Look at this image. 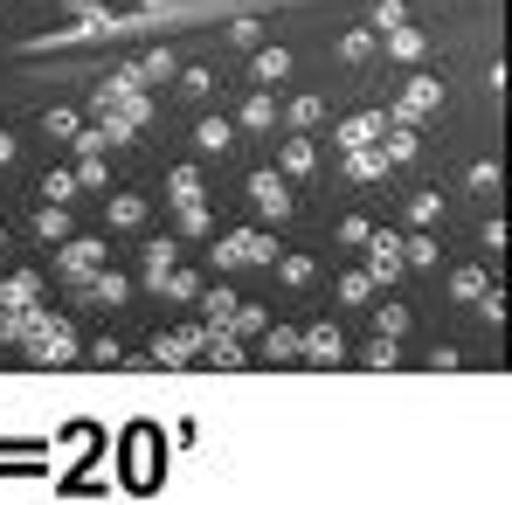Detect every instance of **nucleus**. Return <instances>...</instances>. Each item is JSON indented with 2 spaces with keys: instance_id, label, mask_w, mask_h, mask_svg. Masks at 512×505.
<instances>
[{
  "instance_id": "nucleus-1",
  "label": "nucleus",
  "mask_w": 512,
  "mask_h": 505,
  "mask_svg": "<svg viewBox=\"0 0 512 505\" xmlns=\"http://www.w3.org/2000/svg\"><path fill=\"white\" fill-rule=\"evenodd\" d=\"M277 256V236H263V229H229L215 250H208V263L215 270H263Z\"/></svg>"
},
{
  "instance_id": "nucleus-2",
  "label": "nucleus",
  "mask_w": 512,
  "mask_h": 505,
  "mask_svg": "<svg viewBox=\"0 0 512 505\" xmlns=\"http://www.w3.org/2000/svg\"><path fill=\"white\" fill-rule=\"evenodd\" d=\"M243 194H250V201H256V215H263V222H284V215L298 208V194H291V180H284V173H277V167H256V173H250V187H243Z\"/></svg>"
},
{
  "instance_id": "nucleus-3",
  "label": "nucleus",
  "mask_w": 512,
  "mask_h": 505,
  "mask_svg": "<svg viewBox=\"0 0 512 505\" xmlns=\"http://www.w3.org/2000/svg\"><path fill=\"white\" fill-rule=\"evenodd\" d=\"M367 277H374V291H388L395 277H402V236L395 229H367Z\"/></svg>"
},
{
  "instance_id": "nucleus-4",
  "label": "nucleus",
  "mask_w": 512,
  "mask_h": 505,
  "mask_svg": "<svg viewBox=\"0 0 512 505\" xmlns=\"http://www.w3.org/2000/svg\"><path fill=\"white\" fill-rule=\"evenodd\" d=\"M429 111H443V84H436V77H409L388 118H395V125H423Z\"/></svg>"
},
{
  "instance_id": "nucleus-5",
  "label": "nucleus",
  "mask_w": 512,
  "mask_h": 505,
  "mask_svg": "<svg viewBox=\"0 0 512 505\" xmlns=\"http://www.w3.org/2000/svg\"><path fill=\"white\" fill-rule=\"evenodd\" d=\"M201 339H208V326H173V333H153L146 360H153V367H187V360L201 353Z\"/></svg>"
},
{
  "instance_id": "nucleus-6",
  "label": "nucleus",
  "mask_w": 512,
  "mask_h": 505,
  "mask_svg": "<svg viewBox=\"0 0 512 505\" xmlns=\"http://www.w3.org/2000/svg\"><path fill=\"white\" fill-rule=\"evenodd\" d=\"M104 243H97V236H77V229H70V236H63V250H56V270H63V277H70V284H84L90 270H104Z\"/></svg>"
},
{
  "instance_id": "nucleus-7",
  "label": "nucleus",
  "mask_w": 512,
  "mask_h": 505,
  "mask_svg": "<svg viewBox=\"0 0 512 505\" xmlns=\"http://www.w3.org/2000/svg\"><path fill=\"white\" fill-rule=\"evenodd\" d=\"M125 485H160V443H153V429H132L125 436Z\"/></svg>"
},
{
  "instance_id": "nucleus-8",
  "label": "nucleus",
  "mask_w": 512,
  "mask_h": 505,
  "mask_svg": "<svg viewBox=\"0 0 512 505\" xmlns=\"http://www.w3.org/2000/svg\"><path fill=\"white\" fill-rule=\"evenodd\" d=\"M277 173H284V180H305V173H319V139H312V132H291V139L277 146Z\"/></svg>"
},
{
  "instance_id": "nucleus-9",
  "label": "nucleus",
  "mask_w": 512,
  "mask_h": 505,
  "mask_svg": "<svg viewBox=\"0 0 512 505\" xmlns=\"http://www.w3.org/2000/svg\"><path fill=\"white\" fill-rule=\"evenodd\" d=\"M298 353H305L312 367H333V360H346V339H340V326H326V319H319V326H305V333H298Z\"/></svg>"
},
{
  "instance_id": "nucleus-10",
  "label": "nucleus",
  "mask_w": 512,
  "mask_h": 505,
  "mask_svg": "<svg viewBox=\"0 0 512 505\" xmlns=\"http://www.w3.org/2000/svg\"><path fill=\"white\" fill-rule=\"evenodd\" d=\"M77 298H84V305H125V298H132V284L104 263V270H90L84 284H77Z\"/></svg>"
},
{
  "instance_id": "nucleus-11",
  "label": "nucleus",
  "mask_w": 512,
  "mask_h": 505,
  "mask_svg": "<svg viewBox=\"0 0 512 505\" xmlns=\"http://www.w3.org/2000/svg\"><path fill=\"white\" fill-rule=\"evenodd\" d=\"M381 132H388V111H353V118H340V132H333V146H374V139H381Z\"/></svg>"
},
{
  "instance_id": "nucleus-12",
  "label": "nucleus",
  "mask_w": 512,
  "mask_h": 505,
  "mask_svg": "<svg viewBox=\"0 0 512 505\" xmlns=\"http://www.w3.org/2000/svg\"><path fill=\"white\" fill-rule=\"evenodd\" d=\"M187 139H194V153H201V160H222V153L236 146V118H201Z\"/></svg>"
},
{
  "instance_id": "nucleus-13",
  "label": "nucleus",
  "mask_w": 512,
  "mask_h": 505,
  "mask_svg": "<svg viewBox=\"0 0 512 505\" xmlns=\"http://www.w3.org/2000/svg\"><path fill=\"white\" fill-rule=\"evenodd\" d=\"M346 180H353V187L388 180V153H381V139H374V146H346Z\"/></svg>"
},
{
  "instance_id": "nucleus-14",
  "label": "nucleus",
  "mask_w": 512,
  "mask_h": 505,
  "mask_svg": "<svg viewBox=\"0 0 512 505\" xmlns=\"http://www.w3.org/2000/svg\"><path fill=\"white\" fill-rule=\"evenodd\" d=\"M291 70H298V63H291V49H277V42L263 49V42H256V56H250V84H284Z\"/></svg>"
},
{
  "instance_id": "nucleus-15",
  "label": "nucleus",
  "mask_w": 512,
  "mask_h": 505,
  "mask_svg": "<svg viewBox=\"0 0 512 505\" xmlns=\"http://www.w3.org/2000/svg\"><path fill=\"white\" fill-rule=\"evenodd\" d=\"M270 125H277V97H270V84H263V90H250V97H243L236 132H270Z\"/></svg>"
},
{
  "instance_id": "nucleus-16",
  "label": "nucleus",
  "mask_w": 512,
  "mask_h": 505,
  "mask_svg": "<svg viewBox=\"0 0 512 505\" xmlns=\"http://www.w3.org/2000/svg\"><path fill=\"white\" fill-rule=\"evenodd\" d=\"M173 263H180V243H173V236H153V243H146V256H139V277L160 291V277H167Z\"/></svg>"
},
{
  "instance_id": "nucleus-17",
  "label": "nucleus",
  "mask_w": 512,
  "mask_h": 505,
  "mask_svg": "<svg viewBox=\"0 0 512 505\" xmlns=\"http://www.w3.org/2000/svg\"><path fill=\"white\" fill-rule=\"evenodd\" d=\"M277 118H284L291 132H319V118H326V104H319L312 90H298L291 104H277Z\"/></svg>"
},
{
  "instance_id": "nucleus-18",
  "label": "nucleus",
  "mask_w": 512,
  "mask_h": 505,
  "mask_svg": "<svg viewBox=\"0 0 512 505\" xmlns=\"http://www.w3.org/2000/svg\"><path fill=\"white\" fill-rule=\"evenodd\" d=\"M381 153H388V167H409V160L423 153L416 125H395V118H388V132H381Z\"/></svg>"
},
{
  "instance_id": "nucleus-19",
  "label": "nucleus",
  "mask_w": 512,
  "mask_h": 505,
  "mask_svg": "<svg viewBox=\"0 0 512 505\" xmlns=\"http://www.w3.org/2000/svg\"><path fill=\"white\" fill-rule=\"evenodd\" d=\"M28 229H35V243H63V236H70V208L35 201V222H28Z\"/></svg>"
},
{
  "instance_id": "nucleus-20",
  "label": "nucleus",
  "mask_w": 512,
  "mask_h": 505,
  "mask_svg": "<svg viewBox=\"0 0 512 505\" xmlns=\"http://www.w3.org/2000/svg\"><path fill=\"white\" fill-rule=\"evenodd\" d=\"M42 298V270H7L0 277V305H35Z\"/></svg>"
},
{
  "instance_id": "nucleus-21",
  "label": "nucleus",
  "mask_w": 512,
  "mask_h": 505,
  "mask_svg": "<svg viewBox=\"0 0 512 505\" xmlns=\"http://www.w3.org/2000/svg\"><path fill=\"white\" fill-rule=\"evenodd\" d=\"M270 263H277V277H284V284H291V291H298V284H312V277H319V256H305V250H277V256H270Z\"/></svg>"
},
{
  "instance_id": "nucleus-22",
  "label": "nucleus",
  "mask_w": 512,
  "mask_h": 505,
  "mask_svg": "<svg viewBox=\"0 0 512 505\" xmlns=\"http://www.w3.org/2000/svg\"><path fill=\"white\" fill-rule=\"evenodd\" d=\"M436 263H443V250H436V236H429V229L402 236V270H436Z\"/></svg>"
},
{
  "instance_id": "nucleus-23",
  "label": "nucleus",
  "mask_w": 512,
  "mask_h": 505,
  "mask_svg": "<svg viewBox=\"0 0 512 505\" xmlns=\"http://www.w3.org/2000/svg\"><path fill=\"white\" fill-rule=\"evenodd\" d=\"M485 291H492V277H485L478 263H464V270H450V298H457V305H478Z\"/></svg>"
},
{
  "instance_id": "nucleus-24",
  "label": "nucleus",
  "mask_w": 512,
  "mask_h": 505,
  "mask_svg": "<svg viewBox=\"0 0 512 505\" xmlns=\"http://www.w3.org/2000/svg\"><path fill=\"white\" fill-rule=\"evenodd\" d=\"M104 215H111V229H139L146 222V194H111Z\"/></svg>"
},
{
  "instance_id": "nucleus-25",
  "label": "nucleus",
  "mask_w": 512,
  "mask_h": 505,
  "mask_svg": "<svg viewBox=\"0 0 512 505\" xmlns=\"http://www.w3.org/2000/svg\"><path fill=\"white\" fill-rule=\"evenodd\" d=\"M409 326H416V312H409V305H395V298H388V305H374V333H381V339H402Z\"/></svg>"
},
{
  "instance_id": "nucleus-26",
  "label": "nucleus",
  "mask_w": 512,
  "mask_h": 505,
  "mask_svg": "<svg viewBox=\"0 0 512 505\" xmlns=\"http://www.w3.org/2000/svg\"><path fill=\"white\" fill-rule=\"evenodd\" d=\"M194 298L208 305V326H229V312H236V291H229V284H201Z\"/></svg>"
},
{
  "instance_id": "nucleus-27",
  "label": "nucleus",
  "mask_w": 512,
  "mask_h": 505,
  "mask_svg": "<svg viewBox=\"0 0 512 505\" xmlns=\"http://www.w3.org/2000/svg\"><path fill=\"white\" fill-rule=\"evenodd\" d=\"M263 326H270V312H263V305H243V298H236V312H229V326H222V333H236V339H256Z\"/></svg>"
},
{
  "instance_id": "nucleus-28",
  "label": "nucleus",
  "mask_w": 512,
  "mask_h": 505,
  "mask_svg": "<svg viewBox=\"0 0 512 505\" xmlns=\"http://www.w3.org/2000/svg\"><path fill=\"white\" fill-rule=\"evenodd\" d=\"M201 187H208L201 167H173L167 173V201H173V208H180V201H201Z\"/></svg>"
},
{
  "instance_id": "nucleus-29",
  "label": "nucleus",
  "mask_w": 512,
  "mask_h": 505,
  "mask_svg": "<svg viewBox=\"0 0 512 505\" xmlns=\"http://www.w3.org/2000/svg\"><path fill=\"white\" fill-rule=\"evenodd\" d=\"M263 360H298V333H291V326H263Z\"/></svg>"
},
{
  "instance_id": "nucleus-30",
  "label": "nucleus",
  "mask_w": 512,
  "mask_h": 505,
  "mask_svg": "<svg viewBox=\"0 0 512 505\" xmlns=\"http://www.w3.org/2000/svg\"><path fill=\"white\" fill-rule=\"evenodd\" d=\"M388 56H402V63H423V28H388Z\"/></svg>"
},
{
  "instance_id": "nucleus-31",
  "label": "nucleus",
  "mask_w": 512,
  "mask_h": 505,
  "mask_svg": "<svg viewBox=\"0 0 512 505\" xmlns=\"http://www.w3.org/2000/svg\"><path fill=\"white\" fill-rule=\"evenodd\" d=\"M208 229H215V215H208V201H180V236H187V243H201Z\"/></svg>"
},
{
  "instance_id": "nucleus-32",
  "label": "nucleus",
  "mask_w": 512,
  "mask_h": 505,
  "mask_svg": "<svg viewBox=\"0 0 512 505\" xmlns=\"http://www.w3.org/2000/svg\"><path fill=\"white\" fill-rule=\"evenodd\" d=\"M436 215H443V194H436V187H416V194H409V222H416V229H429Z\"/></svg>"
},
{
  "instance_id": "nucleus-33",
  "label": "nucleus",
  "mask_w": 512,
  "mask_h": 505,
  "mask_svg": "<svg viewBox=\"0 0 512 505\" xmlns=\"http://www.w3.org/2000/svg\"><path fill=\"white\" fill-rule=\"evenodd\" d=\"M77 187H90V194H104V180H111V167H104V153H84V160H77Z\"/></svg>"
},
{
  "instance_id": "nucleus-34",
  "label": "nucleus",
  "mask_w": 512,
  "mask_h": 505,
  "mask_svg": "<svg viewBox=\"0 0 512 505\" xmlns=\"http://www.w3.org/2000/svg\"><path fill=\"white\" fill-rule=\"evenodd\" d=\"M374 56V28H346L340 35V63H367Z\"/></svg>"
},
{
  "instance_id": "nucleus-35",
  "label": "nucleus",
  "mask_w": 512,
  "mask_h": 505,
  "mask_svg": "<svg viewBox=\"0 0 512 505\" xmlns=\"http://www.w3.org/2000/svg\"><path fill=\"white\" fill-rule=\"evenodd\" d=\"M77 125H84V111H70V104H56V111H42V132H49V139H70Z\"/></svg>"
},
{
  "instance_id": "nucleus-36",
  "label": "nucleus",
  "mask_w": 512,
  "mask_h": 505,
  "mask_svg": "<svg viewBox=\"0 0 512 505\" xmlns=\"http://www.w3.org/2000/svg\"><path fill=\"white\" fill-rule=\"evenodd\" d=\"M35 194H42V201H56V208H70V201H77V173H49Z\"/></svg>"
},
{
  "instance_id": "nucleus-37",
  "label": "nucleus",
  "mask_w": 512,
  "mask_h": 505,
  "mask_svg": "<svg viewBox=\"0 0 512 505\" xmlns=\"http://www.w3.org/2000/svg\"><path fill=\"white\" fill-rule=\"evenodd\" d=\"M360 360H367V367H402V339H381V333H374Z\"/></svg>"
},
{
  "instance_id": "nucleus-38",
  "label": "nucleus",
  "mask_w": 512,
  "mask_h": 505,
  "mask_svg": "<svg viewBox=\"0 0 512 505\" xmlns=\"http://www.w3.org/2000/svg\"><path fill=\"white\" fill-rule=\"evenodd\" d=\"M194 291H201V277H194V270H180V263L160 277V298H194Z\"/></svg>"
},
{
  "instance_id": "nucleus-39",
  "label": "nucleus",
  "mask_w": 512,
  "mask_h": 505,
  "mask_svg": "<svg viewBox=\"0 0 512 505\" xmlns=\"http://www.w3.org/2000/svg\"><path fill=\"white\" fill-rule=\"evenodd\" d=\"M84 360H90V367H118V360H125V346H118L111 333H97V339L84 346Z\"/></svg>"
},
{
  "instance_id": "nucleus-40",
  "label": "nucleus",
  "mask_w": 512,
  "mask_h": 505,
  "mask_svg": "<svg viewBox=\"0 0 512 505\" xmlns=\"http://www.w3.org/2000/svg\"><path fill=\"white\" fill-rule=\"evenodd\" d=\"M340 298H346V305H367V298H374V277H367V270H346V277H340Z\"/></svg>"
},
{
  "instance_id": "nucleus-41",
  "label": "nucleus",
  "mask_w": 512,
  "mask_h": 505,
  "mask_svg": "<svg viewBox=\"0 0 512 505\" xmlns=\"http://www.w3.org/2000/svg\"><path fill=\"white\" fill-rule=\"evenodd\" d=\"M139 70H146V84H160V77H173L180 63H173L167 49H153V56H139Z\"/></svg>"
},
{
  "instance_id": "nucleus-42",
  "label": "nucleus",
  "mask_w": 512,
  "mask_h": 505,
  "mask_svg": "<svg viewBox=\"0 0 512 505\" xmlns=\"http://www.w3.org/2000/svg\"><path fill=\"white\" fill-rule=\"evenodd\" d=\"M229 42H236V49H256V42H263V21H250V14L229 21Z\"/></svg>"
},
{
  "instance_id": "nucleus-43",
  "label": "nucleus",
  "mask_w": 512,
  "mask_h": 505,
  "mask_svg": "<svg viewBox=\"0 0 512 505\" xmlns=\"http://www.w3.org/2000/svg\"><path fill=\"white\" fill-rule=\"evenodd\" d=\"M367 229H374L367 215H346V222H340V243H346V250H360V243H367Z\"/></svg>"
},
{
  "instance_id": "nucleus-44",
  "label": "nucleus",
  "mask_w": 512,
  "mask_h": 505,
  "mask_svg": "<svg viewBox=\"0 0 512 505\" xmlns=\"http://www.w3.org/2000/svg\"><path fill=\"white\" fill-rule=\"evenodd\" d=\"M0 346H21V305H0Z\"/></svg>"
},
{
  "instance_id": "nucleus-45",
  "label": "nucleus",
  "mask_w": 512,
  "mask_h": 505,
  "mask_svg": "<svg viewBox=\"0 0 512 505\" xmlns=\"http://www.w3.org/2000/svg\"><path fill=\"white\" fill-rule=\"evenodd\" d=\"M173 77H180V90H187V97H208V90H215V77H208V70H173Z\"/></svg>"
},
{
  "instance_id": "nucleus-46",
  "label": "nucleus",
  "mask_w": 512,
  "mask_h": 505,
  "mask_svg": "<svg viewBox=\"0 0 512 505\" xmlns=\"http://www.w3.org/2000/svg\"><path fill=\"white\" fill-rule=\"evenodd\" d=\"M402 21H409L402 0H381V7H374V28H402Z\"/></svg>"
},
{
  "instance_id": "nucleus-47",
  "label": "nucleus",
  "mask_w": 512,
  "mask_h": 505,
  "mask_svg": "<svg viewBox=\"0 0 512 505\" xmlns=\"http://www.w3.org/2000/svg\"><path fill=\"white\" fill-rule=\"evenodd\" d=\"M471 187L492 194V187H499V160H478V167H471Z\"/></svg>"
},
{
  "instance_id": "nucleus-48",
  "label": "nucleus",
  "mask_w": 512,
  "mask_h": 505,
  "mask_svg": "<svg viewBox=\"0 0 512 505\" xmlns=\"http://www.w3.org/2000/svg\"><path fill=\"white\" fill-rule=\"evenodd\" d=\"M429 367H436V374H450V367H464V353H457V346H436V353H429Z\"/></svg>"
},
{
  "instance_id": "nucleus-49",
  "label": "nucleus",
  "mask_w": 512,
  "mask_h": 505,
  "mask_svg": "<svg viewBox=\"0 0 512 505\" xmlns=\"http://www.w3.org/2000/svg\"><path fill=\"white\" fill-rule=\"evenodd\" d=\"M14 153H21V139H14V132H0V167H7Z\"/></svg>"
},
{
  "instance_id": "nucleus-50",
  "label": "nucleus",
  "mask_w": 512,
  "mask_h": 505,
  "mask_svg": "<svg viewBox=\"0 0 512 505\" xmlns=\"http://www.w3.org/2000/svg\"><path fill=\"white\" fill-rule=\"evenodd\" d=\"M70 14H104V0H70Z\"/></svg>"
},
{
  "instance_id": "nucleus-51",
  "label": "nucleus",
  "mask_w": 512,
  "mask_h": 505,
  "mask_svg": "<svg viewBox=\"0 0 512 505\" xmlns=\"http://www.w3.org/2000/svg\"><path fill=\"white\" fill-rule=\"evenodd\" d=\"M139 7H146V14H153V7H173V0H139Z\"/></svg>"
},
{
  "instance_id": "nucleus-52",
  "label": "nucleus",
  "mask_w": 512,
  "mask_h": 505,
  "mask_svg": "<svg viewBox=\"0 0 512 505\" xmlns=\"http://www.w3.org/2000/svg\"><path fill=\"white\" fill-rule=\"evenodd\" d=\"M0 243H7V236H0Z\"/></svg>"
}]
</instances>
